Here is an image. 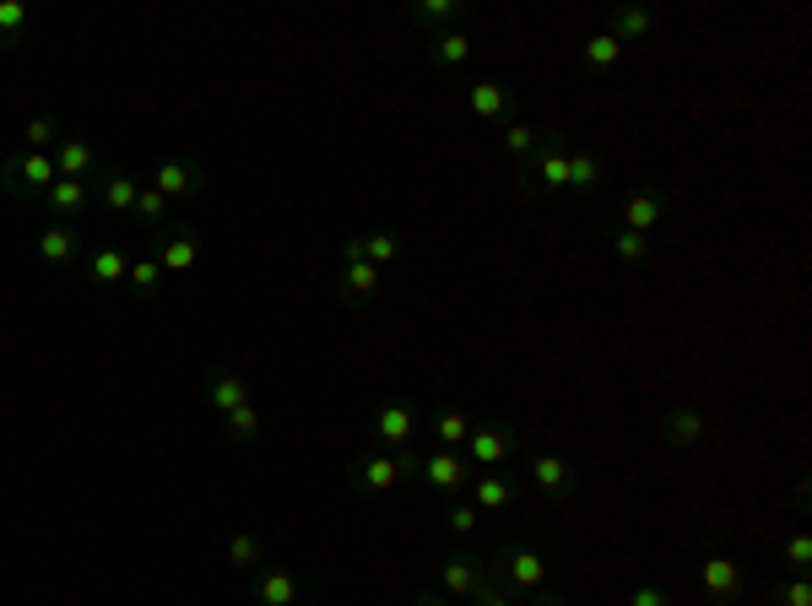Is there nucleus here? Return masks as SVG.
<instances>
[{
    "instance_id": "obj_1",
    "label": "nucleus",
    "mask_w": 812,
    "mask_h": 606,
    "mask_svg": "<svg viewBox=\"0 0 812 606\" xmlns=\"http://www.w3.org/2000/svg\"><path fill=\"white\" fill-rule=\"evenodd\" d=\"M487 574H498V579H504V590L526 602L531 590H542V585H547V558H542L531 542H509V547H498V558H493Z\"/></svg>"
},
{
    "instance_id": "obj_2",
    "label": "nucleus",
    "mask_w": 812,
    "mask_h": 606,
    "mask_svg": "<svg viewBox=\"0 0 812 606\" xmlns=\"http://www.w3.org/2000/svg\"><path fill=\"white\" fill-rule=\"evenodd\" d=\"M60 179V168H55V152H17V158H0V185L17 196V201H33L43 190Z\"/></svg>"
},
{
    "instance_id": "obj_3",
    "label": "nucleus",
    "mask_w": 812,
    "mask_h": 606,
    "mask_svg": "<svg viewBox=\"0 0 812 606\" xmlns=\"http://www.w3.org/2000/svg\"><path fill=\"white\" fill-rule=\"evenodd\" d=\"M515 449H521V434H509L504 423H477L472 439L461 445V455L472 460V471H498Z\"/></svg>"
},
{
    "instance_id": "obj_4",
    "label": "nucleus",
    "mask_w": 812,
    "mask_h": 606,
    "mask_svg": "<svg viewBox=\"0 0 812 606\" xmlns=\"http://www.w3.org/2000/svg\"><path fill=\"white\" fill-rule=\"evenodd\" d=\"M406 471H417V455H390V449H374V455H364L358 466H353V483L364 487V493H396L402 487Z\"/></svg>"
},
{
    "instance_id": "obj_5",
    "label": "nucleus",
    "mask_w": 812,
    "mask_h": 606,
    "mask_svg": "<svg viewBox=\"0 0 812 606\" xmlns=\"http://www.w3.org/2000/svg\"><path fill=\"white\" fill-rule=\"evenodd\" d=\"M417 477L428 493H461V487L472 483L477 471H472V460L461 455V449H434V455H417Z\"/></svg>"
},
{
    "instance_id": "obj_6",
    "label": "nucleus",
    "mask_w": 812,
    "mask_h": 606,
    "mask_svg": "<svg viewBox=\"0 0 812 606\" xmlns=\"http://www.w3.org/2000/svg\"><path fill=\"white\" fill-rule=\"evenodd\" d=\"M526 185L536 196H564L568 190V152L558 141H547L542 136V147H536V158L526 162Z\"/></svg>"
},
{
    "instance_id": "obj_7",
    "label": "nucleus",
    "mask_w": 812,
    "mask_h": 606,
    "mask_svg": "<svg viewBox=\"0 0 812 606\" xmlns=\"http://www.w3.org/2000/svg\"><path fill=\"white\" fill-rule=\"evenodd\" d=\"M439 585H445L449 602H472L477 590H487V585H493V574H487L483 558H472V553H455V558H445V564H439Z\"/></svg>"
},
{
    "instance_id": "obj_8",
    "label": "nucleus",
    "mask_w": 812,
    "mask_h": 606,
    "mask_svg": "<svg viewBox=\"0 0 812 606\" xmlns=\"http://www.w3.org/2000/svg\"><path fill=\"white\" fill-rule=\"evenodd\" d=\"M201 185H206L201 162H190V158H162L158 168H152V190H158L168 206L185 201V196H196Z\"/></svg>"
},
{
    "instance_id": "obj_9",
    "label": "nucleus",
    "mask_w": 812,
    "mask_h": 606,
    "mask_svg": "<svg viewBox=\"0 0 812 606\" xmlns=\"http://www.w3.org/2000/svg\"><path fill=\"white\" fill-rule=\"evenodd\" d=\"M526 477L536 483V493H547V498H568L580 477H574V466H568L564 455H553V449H536L526 460Z\"/></svg>"
},
{
    "instance_id": "obj_10",
    "label": "nucleus",
    "mask_w": 812,
    "mask_h": 606,
    "mask_svg": "<svg viewBox=\"0 0 812 606\" xmlns=\"http://www.w3.org/2000/svg\"><path fill=\"white\" fill-rule=\"evenodd\" d=\"M255 602L260 606H298L304 602V574H298V568H260V574H255Z\"/></svg>"
},
{
    "instance_id": "obj_11",
    "label": "nucleus",
    "mask_w": 812,
    "mask_h": 606,
    "mask_svg": "<svg viewBox=\"0 0 812 606\" xmlns=\"http://www.w3.org/2000/svg\"><path fill=\"white\" fill-rule=\"evenodd\" d=\"M92 206V179H55L49 190H43V211L55 217V222H71Z\"/></svg>"
},
{
    "instance_id": "obj_12",
    "label": "nucleus",
    "mask_w": 812,
    "mask_h": 606,
    "mask_svg": "<svg viewBox=\"0 0 812 606\" xmlns=\"http://www.w3.org/2000/svg\"><path fill=\"white\" fill-rule=\"evenodd\" d=\"M379 287H385V271H379V266H368V260H341V271H336V298H341V304L379 298Z\"/></svg>"
},
{
    "instance_id": "obj_13",
    "label": "nucleus",
    "mask_w": 812,
    "mask_h": 606,
    "mask_svg": "<svg viewBox=\"0 0 812 606\" xmlns=\"http://www.w3.org/2000/svg\"><path fill=\"white\" fill-rule=\"evenodd\" d=\"M201 396H206V406H211L217 417H228L234 406L249 401V379L234 374V368H211V374L201 379Z\"/></svg>"
},
{
    "instance_id": "obj_14",
    "label": "nucleus",
    "mask_w": 812,
    "mask_h": 606,
    "mask_svg": "<svg viewBox=\"0 0 812 606\" xmlns=\"http://www.w3.org/2000/svg\"><path fill=\"white\" fill-rule=\"evenodd\" d=\"M374 439L385 449H406L417 439V417H412V406L406 401H385L374 411Z\"/></svg>"
},
{
    "instance_id": "obj_15",
    "label": "nucleus",
    "mask_w": 812,
    "mask_h": 606,
    "mask_svg": "<svg viewBox=\"0 0 812 606\" xmlns=\"http://www.w3.org/2000/svg\"><path fill=\"white\" fill-rule=\"evenodd\" d=\"M661 217H666V196H661V190H634L628 201L617 206V228H623V234H645L650 239V228H655Z\"/></svg>"
},
{
    "instance_id": "obj_16",
    "label": "nucleus",
    "mask_w": 812,
    "mask_h": 606,
    "mask_svg": "<svg viewBox=\"0 0 812 606\" xmlns=\"http://www.w3.org/2000/svg\"><path fill=\"white\" fill-rule=\"evenodd\" d=\"M33 249H39L43 266H77L81 260V239L71 222H43L39 239H33Z\"/></svg>"
},
{
    "instance_id": "obj_17",
    "label": "nucleus",
    "mask_w": 812,
    "mask_h": 606,
    "mask_svg": "<svg viewBox=\"0 0 812 606\" xmlns=\"http://www.w3.org/2000/svg\"><path fill=\"white\" fill-rule=\"evenodd\" d=\"M158 266H162V277H168V271H174V277H185V271H196V266H201V244H196V234L174 222V234H162Z\"/></svg>"
},
{
    "instance_id": "obj_18",
    "label": "nucleus",
    "mask_w": 812,
    "mask_h": 606,
    "mask_svg": "<svg viewBox=\"0 0 812 606\" xmlns=\"http://www.w3.org/2000/svg\"><path fill=\"white\" fill-rule=\"evenodd\" d=\"M661 439L672 449H693V445H704V411L693 401H683V406H672L666 417H661Z\"/></svg>"
},
{
    "instance_id": "obj_19",
    "label": "nucleus",
    "mask_w": 812,
    "mask_h": 606,
    "mask_svg": "<svg viewBox=\"0 0 812 606\" xmlns=\"http://www.w3.org/2000/svg\"><path fill=\"white\" fill-rule=\"evenodd\" d=\"M699 585H704L715 602H736V596H742V568L731 564L726 553H710V558L699 564Z\"/></svg>"
},
{
    "instance_id": "obj_20",
    "label": "nucleus",
    "mask_w": 812,
    "mask_h": 606,
    "mask_svg": "<svg viewBox=\"0 0 812 606\" xmlns=\"http://www.w3.org/2000/svg\"><path fill=\"white\" fill-rule=\"evenodd\" d=\"M136 196H141V185H136L130 173H120V168H103V173H98V201H103V211L130 217V211H136Z\"/></svg>"
},
{
    "instance_id": "obj_21",
    "label": "nucleus",
    "mask_w": 812,
    "mask_h": 606,
    "mask_svg": "<svg viewBox=\"0 0 812 606\" xmlns=\"http://www.w3.org/2000/svg\"><path fill=\"white\" fill-rule=\"evenodd\" d=\"M55 168H60V179H87V173H98V152H92L81 136H60Z\"/></svg>"
},
{
    "instance_id": "obj_22",
    "label": "nucleus",
    "mask_w": 812,
    "mask_h": 606,
    "mask_svg": "<svg viewBox=\"0 0 812 606\" xmlns=\"http://www.w3.org/2000/svg\"><path fill=\"white\" fill-rule=\"evenodd\" d=\"M472 504L483 515H504V509H515V483L509 477H472Z\"/></svg>"
},
{
    "instance_id": "obj_23",
    "label": "nucleus",
    "mask_w": 812,
    "mask_h": 606,
    "mask_svg": "<svg viewBox=\"0 0 812 606\" xmlns=\"http://www.w3.org/2000/svg\"><path fill=\"white\" fill-rule=\"evenodd\" d=\"M87 271H92V282L98 287H120L130 277V255L115 249V244H103V249H92L87 255Z\"/></svg>"
},
{
    "instance_id": "obj_24",
    "label": "nucleus",
    "mask_w": 812,
    "mask_h": 606,
    "mask_svg": "<svg viewBox=\"0 0 812 606\" xmlns=\"http://www.w3.org/2000/svg\"><path fill=\"white\" fill-rule=\"evenodd\" d=\"M466 109H472L477 120H504V115H509V87H498V81L466 87Z\"/></svg>"
},
{
    "instance_id": "obj_25",
    "label": "nucleus",
    "mask_w": 812,
    "mask_h": 606,
    "mask_svg": "<svg viewBox=\"0 0 812 606\" xmlns=\"http://www.w3.org/2000/svg\"><path fill=\"white\" fill-rule=\"evenodd\" d=\"M617 43H628V39H655L661 33V22L650 17V11H640V6H617L612 11V28H607Z\"/></svg>"
},
{
    "instance_id": "obj_26",
    "label": "nucleus",
    "mask_w": 812,
    "mask_h": 606,
    "mask_svg": "<svg viewBox=\"0 0 812 606\" xmlns=\"http://www.w3.org/2000/svg\"><path fill=\"white\" fill-rule=\"evenodd\" d=\"M461 0H417L412 6V22L417 28H428V33H449V22H461Z\"/></svg>"
},
{
    "instance_id": "obj_27",
    "label": "nucleus",
    "mask_w": 812,
    "mask_h": 606,
    "mask_svg": "<svg viewBox=\"0 0 812 606\" xmlns=\"http://www.w3.org/2000/svg\"><path fill=\"white\" fill-rule=\"evenodd\" d=\"M602 173H607V162L596 158V152H585V147L568 152V190H574V196H591V190L602 185Z\"/></svg>"
},
{
    "instance_id": "obj_28",
    "label": "nucleus",
    "mask_w": 812,
    "mask_h": 606,
    "mask_svg": "<svg viewBox=\"0 0 812 606\" xmlns=\"http://www.w3.org/2000/svg\"><path fill=\"white\" fill-rule=\"evenodd\" d=\"M428 54H434V66L455 71V66H466V60H472V33H461V28H449V33H434Z\"/></svg>"
},
{
    "instance_id": "obj_29",
    "label": "nucleus",
    "mask_w": 812,
    "mask_h": 606,
    "mask_svg": "<svg viewBox=\"0 0 812 606\" xmlns=\"http://www.w3.org/2000/svg\"><path fill=\"white\" fill-rule=\"evenodd\" d=\"M536 147H542V130H536L531 120H509V125H504V152L521 162V168L536 158Z\"/></svg>"
},
{
    "instance_id": "obj_30",
    "label": "nucleus",
    "mask_w": 812,
    "mask_h": 606,
    "mask_svg": "<svg viewBox=\"0 0 812 606\" xmlns=\"http://www.w3.org/2000/svg\"><path fill=\"white\" fill-rule=\"evenodd\" d=\"M222 434H228L234 445H255V439H260V406L255 401L234 406V411L222 417Z\"/></svg>"
},
{
    "instance_id": "obj_31",
    "label": "nucleus",
    "mask_w": 812,
    "mask_h": 606,
    "mask_svg": "<svg viewBox=\"0 0 812 606\" xmlns=\"http://www.w3.org/2000/svg\"><path fill=\"white\" fill-rule=\"evenodd\" d=\"M60 136H66V130H60L55 115H33V120L22 125V147H28V152H55Z\"/></svg>"
},
{
    "instance_id": "obj_32",
    "label": "nucleus",
    "mask_w": 812,
    "mask_h": 606,
    "mask_svg": "<svg viewBox=\"0 0 812 606\" xmlns=\"http://www.w3.org/2000/svg\"><path fill=\"white\" fill-rule=\"evenodd\" d=\"M612 255H617L623 266H645V260H655V244H650L645 234H623V228H612Z\"/></svg>"
},
{
    "instance_id": "obj_33",
    "label": "nucleus",
    "mask_w": 812,
    "mask_h": 606,
    "mask_svg": "<svg viewBox=\"0 0 812 606\" xmlns=\"http://www.w3.org/2000/svg\"><path fill=\"white\" fill-rule=\"evenodd\" d=\"M472 428H477V423H472L466 411H439V417H434V434H439V449H461L466 439H472Z\"/></svg>"
},
{
    "instance_id": "obj_34",
    "label": "nucleus",
    "mask_w": 812,
    "mask_h": 606,
    "mask_svg": "<svg viewBox=\"0 0 812 606\" xmlns=\"http://www.w3.org/2000/svg\"><path fill=\"white\" fill-rule=\"evenodd\" d=\"M617 60H623V43L612 39V33H591L585 39V66L591 71H617Z\"/></svg>"
},
{
    "instance_id": "obj_35",
    "label": "nucleus",
    "mask_w": 812,
    "mask_h": 606,
    "mask_svg": "<svg viewBox=\"0 0 812 606\" xmlns=\"http://www.w3.org/2000/svg\"><path fill=\"white\" fill-rule=\"evenodd\" d=\"M260 558H266L260 530H234V542H228V564H234V568H255Z\"/></svg>"
},
{
    "instance_id": "obj_36",
    "label": "nucleus",
    "mask_w": 812,
    "mask_h": 606,
    "mask_svg": "<svg viewBox=\"0 0 812 606\" xmlns=\"http://www.w3.org/2000/svg\"><path fill=\"white\" fill-rule=\"evenodd\" d=\"M402 255V234H390V228H374V234H364V260L368 266H379L385 271V260H396Z\"/></svg>"
},
{
    "instance_id": "obj_37",
    "label": "nucleus",
    "mask_w": 812,
    "mask_h": 606,
    "mask_svg": "<svg viewBox=\"0 0 812 606\" xmlns=\"http://www.w3.org/2000/svg\"><path fill=\"white\" fill-rule=\"evenodd\" d=\"M130 217H141L147 228H162V222H168V201H162L152 185H141V196H136V211H130Z\"/></svg>"
},
{
    "instance_id": "obj_38",
    "label": "nucleus",
    "mask_w": 812,
    "mask_h": 606,
    "mask_svg": "<svg viewBox=\"0 0 812 606\" xmlns=\"http://www.w3.org/2000/svg\"><path fill=\"white\" fill-rule=\"evenodd\" d=\"M477 515H483V509H477L472 498H455L445 509V526L455 530V536H472V530H477Z\"/></svg>"
},
{
    "instance_id": "obj_39",
    "label": "nucleus",
    "mask_w": 812,
    "mask_h": 606,
    "mask_svg": "<svg viewBox=\"0 0 812 606\" xmlns=\"http://www.w3.org/2000/svg\"><path fill=\"white\" fill-rule=\"evenodd\" d=\"M808 564H812V536L808 530H791L785 536V568L791 574H808Z\"/></svg>"
},
{
    "instance_id": "obj_40",
    "label": "nucleus",
    "mask_w": 812,
    "mask_h": 606,
    "mask_svg": "<svg viewBox=\"0 0 812 606\" xmlns=\"http://www.w3.org/2000/svg\"><path fill=\"white\" fill-rule=\"evenodd\" d=\"M125 282L152 298V292L162 287V266H158V260H130V277H125Z\"/></svg>"
},
{
    "instance_id": "obj_41",
    "label": "nucleus",
    "mask_w": 812,
    "mask_h": 606,
    "mask_svg": "<svg viewBox=\"0 0 812 606\" xmlns=\"http://www.w3.org/2000/svg\"><path fill=\"white\" fill-rule=\"evenodd\" d=\"M22 28H28V6H22V0H0V33L17 39Z\"/></svg>"
},
{
    "instance_id": "obj_42",
    "label": "nucleus",
    "mask_w": 812,
    "mask_h": 606,
    "mask_svg": "<svg viewBox=\"0 0 812 606\" xmlns=\"http://www.w3.org/2000/svg\"><path fill=\"white\" fill-rule=\"evenodd\" d=\"M774 606H812V585L802 579V574H796V579H791V585L774 596Z\"/></svg>"
},
{
    "instance_id": "obj_43",
    "label": "nucleus",
    "mask_w": 812,
    "mask_h": 606,
    "mask_svg": "<svg viewBox=\"0 0 812 606\" xmlns=\"http://www.w3.org/2000/svg\"><path fill=\"white\" fill-rule=\"evenodd\" d=\"M472 606H526V602H521V596H509L504 585H487V590L472 596Z\"/></svg>"
},
{
    "instance_id": "obj_44",
    "label": "nucleus",
    "mask_w": 812,
    "mask_h": 606,
    "mask_svg": "<svg viewBox=\"0 0 812 606\" xmlns=\"http://www.w3.org/2000/svg\"><path fill=\"white\" fill-rule=\"evenodd\" d=\"M628 606H672V602H666L661 585H634V590H628Z\"/></svg>"
},
{
    "instance_id": "obj_45",
    "label": "nucleus",
    "mask_w": 812,
    "mask_h": 606,
    "mask_svg": "<svg viewBox=\"0 0 812 606\" xmlns=\"http://www.w3.org/2000/svg\"><path fill=\"white\" fill-rule=\"evenodd\" d=\"M341 260H364V234H353V239L341 244Z\"/></svg>"
},
{
    "instance_id": "obj_46",
    "label": "nucleus",
    "mask_w": 812,
    "mask_h": 606,
    "mask_svg": "<svg viewBox=\"0 0 812 606\" xmlns=\"http://www.w3.org/2000/svg\"><path fill=\"white\" fill-rule=\"evenodd\" d=\"M412 606H455V602H449V596H417Z\"/></svg>"
},
{
    "instance_id": "obj_47",
    "label": "nucleus",
    "mask_w": 812,
    "mask_h": 606,
    "mask_svg": "<svg viewBox=\"0 0 812 606\" xmlns=\"http://www.w3.org/2000/svg\"><path fill=\"white\" fill-rule=\"evenodd\" d=\"M536 606H568V602H564V596H542Z\"/></svg>"
},
{
    "instance_id": "obj_48",
    "label": "nucleus",
    "mask_w": 812,
    "mask_h": 606,
    "mask_svg": "<svg viewBox=\"0 0 812 606\" xmlns=\"http://www.w3.org/2000/svg\"><path fill=\"white\" fill-rule=\"evenodd\" d=\"M11 43H17V39H6V33H0V49H11Z\"/></svg>"
},
{
    "instance_id": "obj_49",
    "label": "nucleus",
    "mask_w": 812,
    "mask_h": 606,
    "mask_svg": "<svg viewBox=\"0 0 812 606\" xmlns=\"http://www.w3.org/2000/svg\"><path fill=\"white\" fill-rule=\"evenodd\" d=\"M298 606H304V602H298Z\"/></svg>"
}]
</instances>
